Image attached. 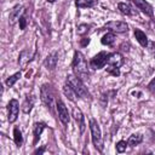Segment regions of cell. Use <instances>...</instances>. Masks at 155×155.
Listing matches in <instances>:
<instances>
[{
  "instance_id": "obj_1",
  "label": "cell",
  "mask_w": 155,
  "mask_h": 155,
  "mask_svg": "<svg viewBox=\"0 0 155 155\" xmlns=\"http://www.w3.org/2000/svg\"><path fill=\"white\" fill-rule=\"evenodd\" d=\"M73 71H74V75H76L79 79H81L82 81L84 80H87L88 79V67H87V62H86V58L84 57V54L79 51H75L74 52V58H73Z\"/></svg>"
},
{
  "instance_id": "obj_2",
  "label": "cell",
  "mask_w": 155,
  "mask_h": 155,
  "mask_svg": "<svg viewBox=\"0 0 155 155\" xmlns=\"http://www.w3.org/2000/svg\"><path fill=\"white\" fill-rule=\"evenodd\" d=\"M67 84L74 90V92L76 93L78 97L80 98H87L90 96L87 88L85 87L84 82L81 79H79L76 75H68L67 76Z\"/></svg>"
},
{
  "instance_id": "obj_3",
  "label": "cell",
  "mask_w": 155,
  "mask_h": 155,
  "mask_svg": "<svg viewBox=\"0 0 155 155\" xmlns=\"http://www.w3.org/2000/svg\"><path fill=\"white\" fill-rule=\"evenodd\" d=\"M90 130H91V136H92V142H93V145L94 148L98 150V151H103V138H102V132H101V128H99V125L98 122L94 120V119H91L90 120Z\"/></svg>"
},
{
  "instance_id": "obj_4",
  "label": "cell",
  "mask_w": 155,
  "mask_h": 155,
  "mask_svg": "<svg viewBox=\"0 0 155 155\" xmlns=\"http://www.w3.org/2000/svg\"><path fill=\"white\" fill-rule=\"evenodd\" d=\"M124 63V58L119 53V52H114V53H110L109 54V58H108V71L115 76L120 75V71H119V68Z\"/></svg>"
},
{
  "instance_id": "obj_5",
  "label": "cell",
  "mask_w": 155,
  "mask_h": 155,
  "mask_svg": "<svg viewBox=\"0 0 155 155\" xmlns=\"http://www.w3.org/2000/svg\"><path fill=\"white\" fill-rule=\"evenodd\" d=\"M40 96H41L42 103L47 107V109H50L52 111L53 107H54V94H53V91H52V88L48 84H45V85L41 86Z\"/></svg>"
},
{
  "instance_id": "obj_6",
  "label": "cell",
  "mask_w": 155,
  "mask_h": 155,
  "mask_svg": "<svg viewBox=\"0 0 155 155\" xmlns=\"http://www.w3.org/2000/svg\"><path fill=\"white\" fill-rule=\"evenodd\" d=\"M109 54H110V53H107V52H104V51L97 53V54L91 59V62H90L91 68H92V69H101V68H103V67L108 63Z\"/></svg>"
},
{
  "instance_id": "obj_7",
  "label": "cell",
  "mask_w": 155,
  "mask_h": 155,
  "mask_svg": "<svg viewBox=\"0 0 155 155\" xmlns=\"http://www.w3.org/2000/svg\"><path fill=\"white\" fill-rule=\"evenodd\" d=\"M56 109L58 111V117L61 120V122L63 125H68L69 124V120H70V116H69V111H68V108L65 107V104L58 99L56 101Z\"/></svg>"
},
{
  "instance_id": "obj_8",
  "label": "cell",
  "mask_w": 155,
  "mask_h": 155,
  "mask_svg": "<svg viewBox=\"0 0 155 155\" xmlns=\"http://www.w3.org/2000/svg\"><path fill=\"white\" fill-rule=\"evenodd\" d=\"M104 27L113 33H126L128 30V24L122 21H110Z\"/></svg>"
},
{
  "instance_id": "obj_9",
  "label": "cell",
  "mask_w": 155,
  "mask_h": 155,
  "mask_svg": "<svg viewBox=\"0 0 155 155\" xmlns=\"http://www.w3.org/2000/svg\"><path fill=\"white\" fill-rule=\"evenodd\" d=\"M7 110H8V121L15 122L17 120L18 113H19V103L17 99H11L7 104Z\"/></svg>"
},
{
  "instance_id": "obj_10",
  "label": "cell",
  "mask_w": 155,
  "mask_h": 155,
  "mask_svg": "<svg viewBox=\"0 0 155 155\" xmlns=\"http://www.w3.org/2000/svg\"><path fill=\"white\" fill-rule=\"evenodd\" d=\"M23 6L22 5H16L12 10H11V12H10V16H8V23L11 24V25H13L17 21H19V18H21V16L23 15Z\"/></svg>"
},
{
  "instance_id": "obj_11",
  "label": "cell",
  "mask_w": 155,
  "mask_h": 155,
  "mask_svg": "<svg viewBox=\"0 0 155 155\" xmlns=\"http://www.w3.org/2000/svg\"><path fill=\"white\" fill-rule=\"evenodd\" d=\"M132 1H133V4L136 5V7H137L138 10H140L143 13H145V15H148V16H153L154 11H153L151 5H150L148 1H145V0H132Z\"/></svg>"
},
{
  "instance_id": "obj_12",
  "label": "cell",
  "mask_w": 155,
  "mask_h": 155,
  "mask_svg": "<svg viewBox=\"0 0 155 155\" xmlns=\"http://www.w3.org/2000/svg\"><path fill=\"white\" fill-rule=\"evenodd\" d=\"M57 63H58V53H57L56 51L51 52V53L45 58V62H44L45 67H46L48 70H53V69L56 68Z\"/></svg>"
},
{
  "instance_id": "obj_13",
  "label": "cell",
  "mask_w": 155,
  "mask_h": 155,
  "mask_svg": "<svg viewBox=\"0 0 155 155\" xmlns=\"http://www.w3.org/2000/svg\"><path fill=\"white\" fill-rule=\"evenodd\" d=\"M73 116H74V120L78 122V125H79V127H80V132L82 133L84 130H85V117H84L82 111H81L79 108L74 107V108H73Z\"/></svg>"
},
{
  "instance_id": "obj_14",
  "label": "cell",
  "mask_w": 155,
  "mask_h": 155,
  "mask_svg": "<svg viewBox=\"0 0 155 155\" xmlns=\"http://www.w3.org/2000/svg\"><path fill=\"white\" fill-rule=\"evenodd\" d=\"M117 8H119V11L121 13H124L126 16H133V15H136L134 10H132V7L128 4H126V2H119L117 4Z\"/></svg>"
},
{
  "instance_id": "obj_15",
  "label": "cell",
  "mask_w": 155,
  "mask_h": 155,
  "mask_svg": "<svg viewBox=\"0 0 155 155\" xmlns=\"http://www.w3.org/2000/svg\"><path fill=\"white\" fill-rule=\"evenodd\" d=\"M134 36H136V39H137V41L143 46V47H147L148 46V38H147V35H145V33H143L142 30H139V29H134Z\"/></svg>"
},
{
  "instance_id": "obj_16",
  "label": "cell",
  "mask_w": 155,
  "mask_h": 155,
  "mask_svg": "<svg viewBox=\"0 0 155 155\" xmlns=\"http://www.w3.org/2000/svg\"><path fill=\"white\" fill-rule=\"evenodd\" d=\"M45 127H46V125H45L44 122H36V124L34 125V131H33V134H34V143H36V142L39 140V138H40L42 131L45 130Z\"/></svg>"
},
{
  "instance_id": "obj_17",
  "label": "cell",
  "mask_w": 155,
  "mask_h": 155,
  "mask_svg": "<svg viewBox=\"0 0 155 155\" xmlns=\"http://www.w3.org/2000/svg\"><path fill=\"white\" fill-rule=\"evenodd\" d=\"M143 140V136L139 134V133H133L130 136V138L127 139V145L128 147H136L138 145L139 143H142Z\"/></svg>"
},
{
  "instance_id": "obj_18",
  "label": "cell",
  "mask_w": 155,
  "mask_h": 155,
  "mask_svg": "<svg viewBox=\"0 0 155 155\" xmlns=\"http://www.w3.org/2000/svg\"><path fill=\"white\" fill-rule=\"evenodd\" d=\"M98 4V0H76L75 5L79 8H85V7H93Z\"/></svg>"
},
{
  "instance_id": "obj_19",
  "label": "cell",
  "mask_w": 155,
  "mask_h": 155,
  "mask_svg": "<svg viewBox=\"0 0 155 155\" xmlns=\"http://www.w3.org/2000/svg\"><path fill=\"white\" fill-rule=\"evenodd\" d=\"M33 105H34V97H33V96H28V97L24 99V103H23V105H22V110H23L25 114H28V113L31 111Z\"/></svg>"
},
{
  "instance_id": "obj_20",
  "label": "cell",
  "mask_w": 155,
  "mask_h": 155,
  "mask_svg": "<svg viewBox=\"0 0 155 155\" xmlns=\"http://www.w3.org/2000/svg\"><path fill=\"white\" fill-rule=\"evenodd\" d=\"M101 42H102L103 45L111 46V45L115 42V35H114V33H107V34H105V35L102 38Z\"/></svg>"
},
{
  "instance_id": "obj_21",
  "label": "cell",
  "mask_w": 155,
  "mask_h": 155,
  "mask_svg": "<svg viewBox=\"0 0 155 155\" xmlns=\"http://www.w3.org/2000/svg\"><path fill=\"white\" fill-rule=\"evenodd\" d=\"M13 139H15V143L17 147H21L23 144V136L18 127H15V130H13Z\"/></svg>"
},
{
  "instance_id": "obj_22",
  "label": "cell",
  "mask_w": 155,
  "mask_h": 155,
  "mask_svg": "<svg viewBox=\"0 0 155 155\" xmlns=\"http://www.w3.org/2000/svg\"><path fill=\"white\" fill-rule=\"evenodd\" d=\"M63 91H64V94L70 99V101H75V96H76V93L74 92V90L68 85V84H65L64 85V88H63Z\"/></svg>"
},
{
  "instance_id": "obj_23",
  "label": "cell",
  "mask_w": 155,
  "mask_h": 155,
  "mask_svg": "<svg viewBox=\"0 0 155 155\" xmlns=\"http://www.w3.org/2000/svg\"><path fill=\"white\" fill-rule=\"evenodd\" d=\"M19 78H21V73H16V74L11 75V76L6 80V85H7L8 87H12V86L19 80Z\"/></svg>"
},
{
  "instance_id": "obj_24",
  "label": "cell",
  "mask_w": 155,
  "mask_h": 155,
  "mask_svg": "<svg viewBox=\"0 0 155 155\" xmlns=\"http://www.w3.org/2000/svg\"><path fill=\"white\" fill-rule=\"evenodd\" d=\"M27 24H28V12L24 11L23 15H22L21 18H19V28H21V29H25Z\"/></svg>"
},
{
  "instance_id": "obj_25",
  "label": "cell",
  "mask_w": 155,
  "mask_h": 155,
  "mask_svg": "<svg viewBox=\"0 0 155 155\" xmlns=\"http://www.w3.org/2000/svg\"><path fill=\"white\" fill-rule=\"evenodd\" d=\"M127 148V142L126 140H120L116 143V151L117 153H124Z\"/></svg>"
},
{
  "instance_id": "obj_26",
  "label": "cell",
  "mask_w": 155,
  "mask_h": 155,
  "mask_svg": "<svg viewBox=\"0 0 155 155\" xmlns=\"http://www.w3.org/2000/svg\"><path fill=\"white\" fill-rule=\"evenodd\" d=\"M88 28H90V25H87V24H81V25H79V27H78V34H80V35L85 34V33L88 30Z\"/></svg>"
},
{
  "instance_id": "obj_27",
  "label": "cell",
  "mask_w": 155,
  "mask_h": 155,
  "mask_svg": "<svg viewBox=\"0 0 155 155\" xmlns=\"http://www.w3.org/2000/svg\"><path fill=\"white\" fill-rule=\"evenodd\" d=\"M148 48H149V52L155 57V41H149L148 42Z\"/></svg>"
},
{
  "instance_id": "obj_28",
  "label": "cell",
  "mask_w": 155,
  "mask_h": 155,
  "mask_svg": "<svg viewBox=\"0 0 155 155\" xmlns=\"http://www.w3.org/2000/svg\"><path fill=\"white\" fill-rule=\"evenodd\" d=\"M148 90H149L153 94H155V78L149 82V85H148Z\"/></svg>"
},
{
  "instance_id": "obj_29",
  "label": "cell",
  "mask_w": 155,
  "mask_h": 155,
  "mask_svg": "<svg viewBox=\"0 0 155 155\" xmlns=\"http://www.w3.org/2000/svg\"><path fill=\"white\" fill-rule=\"evenodd\" d=\"M44 151H45V147H42L41 149H38V150H35V151H34V154H42Z\"/></svg>"
},
{
  "instance_id": "obj_30",
  "label": "cell",
  "mask_w": 155,
  "mask_h": 155,
  "mask_svg": "<svg viewBox=\"0 0 155 155\" xmlns=\"http://www.w3.org/2000/svg\"><path fill=\"white\" fill-rule=\"evenodd\" d=\"M48 2H53V1H56V0H47Z\"/></svg>"
}]
</instances>
